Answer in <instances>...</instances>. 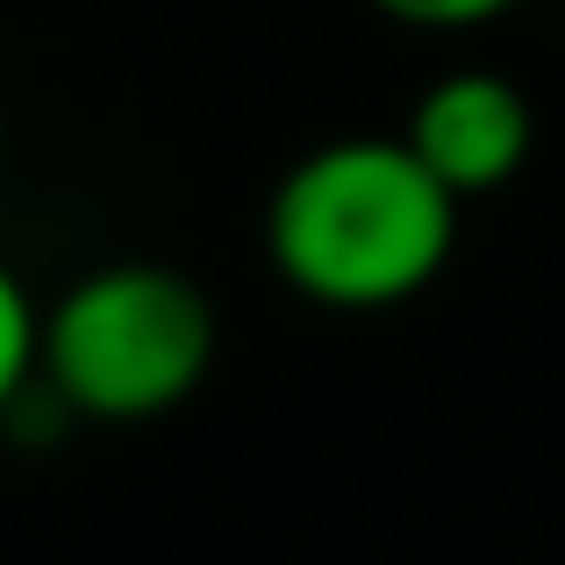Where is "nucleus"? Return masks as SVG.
I'll list each match as a JSON object with an SVG mask.
<instances>
[{"instance_id": "f257e3e1", "label": "nucleus", "mask_w": 565, "mask_h": 565, "mask_svg": "<svg viewBox=\"0 0 565 565\" xmlns=\"http://www.w3.org/2000/svg\"><path fill=\"white\" fill-rule=\"evenodd\" d=\"M265 250L316 308H394L444 279L458 250V193L401 137H337L279 172Z\"/></svg>"}, {"instance_id": "20e7f679", "label": "nucleus", "mask_w": 565, "mask_h": 565, "mask_svg": "<svg viewBox=\"0 0 565 565\" xmlns=\"http://www.w3.org/2000/svg\"><path fill=\"white\" fill-rule=\"evenodd\" d=\"M36 322L43 316H36V301H29V287L0 265V408L36 373Z\"/></svg>"}, {"instance_id": "f03ea898", "label": "nucleus", "mask_w": 565, "mask_h": 565, "mask_svg": "<svg viewBox=\"0 0 565 565\" xmlns=\"http://www.w3.org/2000/svg\"><path fill=\"white\" fill-rule=\"evenodd\" d=\"M222 316L180 265L115 258L79 273L36 322V373L72 415L151 423L207 380Z\"/></svg>"}, {"instance_id": "39448f33", "label": "nucleus", "mask_w": 565, "mask_h": 565, "mask_svg": "<svg viewBox=\"0 0 565 565\" xmlns=\"http://www.w3.org/2000/svg\"><path fill=\"white\" fill-rule=\"evenodd\" d=\"M365 8L394 14V22H408V29H480V22H494V14L523 8V0H365Z\"/></svg>"}, {"instance_id": "7ed1b4c3", "label": "nucleus", "mask_w": 565, "mask_h": 565, "mask_svg": "<svg viewBox=\"0 0 565 565\" xmlns=\"http://www.w3.org/2000/svg\"><path fill=\"white\" fill-rule=\"evenodd\" d=\"M530 137H537L530 94L509 72H487V65L429 79L423 100H415V115H408V129H401V143H408L458 201L509 186L515 172L530 166Z\"/></svg>"}]
</instances>
